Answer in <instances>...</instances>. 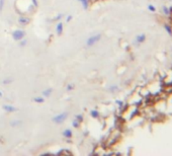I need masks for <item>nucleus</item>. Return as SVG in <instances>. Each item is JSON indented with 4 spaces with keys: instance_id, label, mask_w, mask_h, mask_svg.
I'll return each mask as SVG.
<instances>
[{
    "instance_id": "6",
    "label": "nucleus",
    "mask_w": 172,
    "mask_h": 156,
    "mask_svg": "<svg viewBox=\"0 0 172 156\" xmlns=\"http://www.w3.org/2000/svg\"><path fill=\"white\" fill-rule=\"evenodd\" d=\"M72 135H73L72 131L70 130V129H66V130L63 132V136L65 138H67V139H70V138L72 137Z\"/></svg>"
},
{
    "instance_id": "20",
    "label": "nucleus",
    "mask_w": 172,
    "mask_h": 156,
    "mask_svg": "<svg viewBox=\"0 0 172 156\" xmlns=\"http://www.w3.org/2000/svg\"><path fill=\"white\" fill-rule=\"evenodd\" d=\"M32 1H33V4H35V6H37V0H32Z\"/></svg>"
},
{
    "instance_id": "10",
    "label": "nucleus",
    "mask_w": 172,
    "mask_h": 156,
    "mask_svg": "<svg viewBox=\"0 0 172 156\" xmlns=\"http://www.w3.org/2000/svg\"><path fill=\"white\" fill-rule=\"evenodd\" d=\"M18 22L20 23V24H22V26H24V24L28 23V19L26 18V17H19V18H18Z\"/></svg>"
},
{
    "instance_id": "11",
    "label": "nucleus",
    "mask_w": 172,
    "mask_h": 156,
    "mask_svg": "<svg viewBox=\"0 0 172 156\" xmlns=\"http://www.w3.org/2000/svg\"><path fill=\"white\" fill-rule=\"evenodd\" d=\"M90 115H91V117H92V118H94V119H95V118H98V116H99V113H98L96 110H92L90 112Z\"/></svg>"
},
{
    "instance_id": "19",
    "label": "nucleus",
    "mask_w": 172,
    "mask_h": 156,
    "mask_svg": "<svg viewBox=\"0 0 172 156\" xmlns=\"http://www.w3.org/2000/svg\"><path fill=\"white\" fill-rule=\"evenodd\" d=\"M71 19H72V15H69V16L66 18V21H70Z\"/></svg>"
},
{
    "instance_id": "3",
    "label": "nucleus",
    "mask_w": 172,
    "mask_h": 156,
    "mask_svg": "<svg viewBox=\"0 0 172 156\" xmlns=\"http://www.w3.org/2000/svg\"><path fill=\"white\" fill-rule=\"evenodd\" d=\"M24 36H26V33L21 30H16L12 33V38H13L15 41H17V42L22 40L23 38H24Z\"/></svg>"
},
{
    "instance_id": "17",
    "label": "nucleus",
    "mask_w": 172,
    "mask_h": 156,
    "mask_svg": "<svg viewBox=\"0 0 172 156\" xmlns=\"http://www.w3.org/2000/svg\"><path fill=\"white\" fill-rule=\"evenodd\" d=\"M11 82V79L10 78H6V79L3 80V84H9Z\"/></svg>"
},
{
    "instance_id": "14",
    "label": "nucleus",
    "mask_w": 172,
    "mask_h": 156,
    "mask_svg": "<svg viewBox=\"0 0 172 156\" xmlns=\"http://www.w3.org/2000/svg\"><path fill=\"white\" fill-rule=\"evenodd\" d=\"M20 123H21L20 121H14V122H11V124H10V125H11L12 127H14V126H17V125H19Z\"/></svg>"
},
{
    "instance_id": "8",
    "label": "nucleus",
    "mask_w": 172,
    "mask_h": 156,
    "mask_svg": "<svg viewBox=\"0 0 172 156\" xmlns=\"http://www.w3.org/2000/svg\"><path fill=\"white\" fill-rule=\"evenodd\" d=\"M33 101L37 103H43L45 101L44 96H37V97L33 98Z\"/></svg>"
},
{
    "instance_id": "18",
    "label": "nucleus",
    "mask_w": 172,
    "mask_h": 156,
    "mask_svg": "<svg viewBox=\"0 0 172 156\" xmlns=\"http://www.w3.org/2000/svg\"><path fill=\"white\" fill-rule=\"evenodd\" d=\"M19 42H20V41H19ZM19 45H20L21 47L26 46V41H21V42H20V44H19Z\"/></svg>"
},
{
    "instance_id": "15",
    "label": "nucleus",
    "mask_w": 172,
    "mask_h": 156,
    "mask_svg": "<svg viewBox=\"0 0 172 156\" xmlns=\"http://www.w3.org/2000/svg\"><path fill=\"white\" fill-rule=\"evenodd\" d=\"M73 88H74V85H73V84H68L67 85V90L68 91H71Z\"/></svg>"
},
{
    "instance_id": "4",
    "label": "nucleus",
    "mask_w": 172,
    "mask_h": 156,
    "mask_svg": "<svg viewBox=\"0 0 172 156\" xmlns=\"http://www.w3.org/2000/svg\"><path fill=\"white\" fill-rule=\"evenodd\" d=\"M3 110H4L5 112H7V113H14V112H17V109H16V107H12V105H7L3 107Z\"/></svg>"
},
{
    "instance_id": "21",
    "label": "nucleus",
    "mask_w": 172,
    "mask_h": 156,
    "mask_svg": "<svg viewBox=\"0 0 172 156\" xmlns=\"http://www.w3.org/2000/svg\"><path fill=\"white\" fill-rule=\"evenodd\" d=\"M1 96H2V93H1V92H0V97H1Z\"/></svg>"
},
{
    "instance_id": "7",
    "label": "nucleus",
    "mask_w": 172,
    "mask_h": 156,
    "mask_svg": "<svg viewBox=\"0 0 172 156\" xmlns=\"http://www.w3.org/2000/svg\"><path fill=\"white\" fill-rule=\"evenodd\" d=\"M51 94H52V89L51 88H48V89H46V90L43 91V96H44V97H49Z\"/></svg>"
},
{
    "instance_id": "2",
    "label": "nucleus",
    "mask_w": 172,
    "mask_h": 156,
    "mask_svg": "<svg viewBox=\"0 0 172 156\" xmlns=\"http://www.w3.org/2000/svg\"><path fill=\"white\" fill-rule=\"evenodd\" d=\"M100 38H101V36L98 35V34H97V35L91 36V37H89L88 39H87V41H86V45H87L88 47L93 46V45H95L96 43L100 40Z\"/></svg>"
},
{
    "instance_id": "12",
    "label": "nucleus",
    "mask_w": 172,
    "mask_h": 156,
    "mask_svg": "<svg viewBox=\"0 0 172 156\" xmlns=\"http://www.w3.org/2000/svg\"><path fill=\"white\" fill-rule=\"evenodd\" d=\"M75 120H76V121H78L80 124H81L82 122H83V116H81V115H77V116L75 117Z\"/></svg>"
},
{
    "instance_id": "13",
    "label": "nucleus",
    "mask_w": 172,
    "mask_h": 156,
    "mask_svg": "<svg viewBox=\"0 0 172 156\" xmlns=\"http://www.w3.org/2000/svg\"><path fill=\"white\" fill-rule=\"evenodd\" d=\"M73 127H74V128H78V127L80 126V123L78 121H76V120H75V121H73Z\"/></svg>"
},
{
    "instance_id": "16",
    "label": "nucleus",
    "mask_w": 172,
    "mask_h": 156,
    "mask_svg": "<svg viewBox=\"0 0 172 156\" xmlns=\"http://www.w3.org/2000/svg\"><path fill=\"white\" fill-rule=\"evenodd\" d=\"M3 6H4V0H0V11H2Z\"/></svg>"
},
{
    "instance_id": "5",
    "label": "nucleus",
    "mask_w": 172,
    "mask_h": 156,
    "mask_svg": "<svg viewBox=\"0 0 172 156\" xmlns=\"http://www.w3.org/2000/svg\"><path fill=\"white\" fill-rule=\"evenodd\" d=\"M57 35L58 36H61L62 34H63V23L62 22H59L58 24H57Z\"/></svg>"
},
{
    "instance_id": "1",
    "label": "nucleus",
    "mask_w": 172,
    "mask_h": 156,
    "mask_svg": "<svg viewBox=\"0 0 172 156\" xmlns=\"http://www.w3.org/2000/svg\"><path fill=\"white\" fill-rule=\"evenodd\" d=\"M67 118H68L67 113H61V114L53 117L52 121H53L55 124H62V123H64L66 120H67Z\"/></svg>"
},
{
    "instance_id": "9",
    "label": "nucleus",
    "mask_w": 172,
    "mask_h": 156,
    "mask_svg": "<svg viewBox=\"0 0 172 156\" xmlns=\"http://www.w3.org/2000/svg\"><path fill=\"white\" fill-rule=\"evenodd\" d=\"M78 1L81 2V4H82V6H83L84 9H87V8H88V5H89L88 0H78Z\"/></svg>"
}]
</instances>
